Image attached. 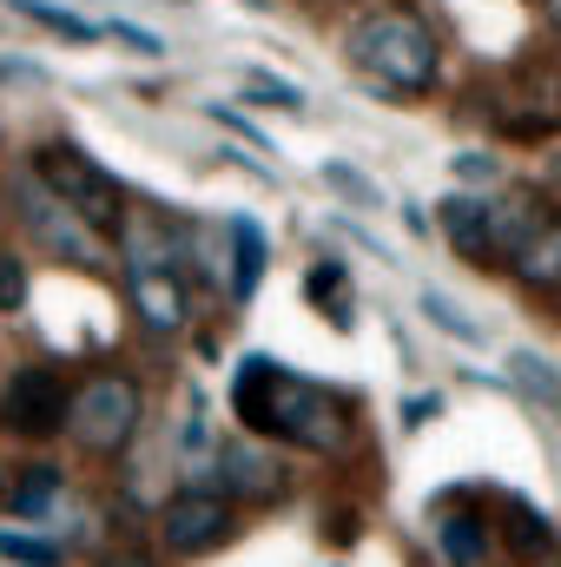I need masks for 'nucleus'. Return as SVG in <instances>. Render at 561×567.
I'll use <instances>...</instances> for the list:
<instances>
[{
  "label": "nucleus",
  "mask_w": 561,
  "mask_h": 567,
  "mask_svg": "<svg viewBox=\"0 0 561 567\" xmlns=\"http://www.w3.org/2000/svg\"><path fill=\"white\" fill-rule=\"evenodd\" d=\"M232 416H238V429H252V435H265L278 449L324 455V462L350 455V442H357V396L284 370L265 350L238 357V370H232Z\"/></svg>",
  "instance_id": "1"
},
{
  "label": "nucleus",
  "mask_w": 561,
  "mask_h": 567,
  "mask_svg": "<svg viewBox=\"0 0 561 567\" xmlns=\"http://www.w3.org/2000/svg\"><path fill=\"white\" fill-rule=\"evenodd\" d=\"M350 73L384 100H422L442 80V40L417 7H370L344 33Z\"/></svg>",
  "instance_id": "2"
},
{
  "label": "nucleus",
  "mask_w": 561,
  "mask_h": 567,
  "mask_svg": "<svg viewBox=\"0 0 561 567\" xmlns=\"http://www.w3.org/2000/svg\"><path fill=\"white\" fill-rule=\"evenodd\" d=\"M33 178H40L53 198H67V205H73L100 238H113V231H120V218L133 212V205H126V185H120L93 152H80L73 140H47V145H40V152H33Z\"/></svg>",
  "instance_id": "3"
},
{
  "label": "nucleus",
  "mask_w": 561,
  "mask_h": 567,
  "mask_svg": "<svg viewBox=\"0 0 561 567\" xmlns=\"http://www.w3.org/2000/svg\"><path fill=\"white\" fill-rule=\"evenodd\" d=\"M140 423H145L140 377H126V370H93V377L73 390L67 435H73L80 455H120V449H133Z\"/></svg>",
  "instance_id": "4"
},
{
  "label": "nucleus",
  "mask_w": 561,
  "mask_h": 567,
  "mask_svg": "<svg viewBox=\"0 0 561 567\" xmlns=\"http://www.w3.org/2000/svg\"><path fill=\"white\" fill-rule=\"evenodd\" d=\"M13 218L33 231V245H40L47 258H60V265H86V271H100V265H106L100 231H93L67 198H53V192L33 178V165L13 178Z\"/></svg>",
  "instance_id": "5"
},
{
  "label": "nucleus",
  "mask_w": 561,
  "mask_h": 567,
  "mask_svg": "<svg viewBox=\"0 0 561 567\" xmlns=\"http://www.w3.org/2000/svg\"><path fill=\"white\" fill-rule=\"evenodd\" d=\"M67 410H73V383L60 377V363L7 370V383H0V435H13V442L67 435Z\"/></svg>",
  "instance_id": "6"
},
{
  "label": "nucleus",
  "mask_w": 561,
  "mask_h": 567,
  "mask_svg": "<svg viewBox=\"0 0 561 567\" xmlns=\"http://www.w3.org/2000/svg\"><path fill=\"white\" fill-rule=\"evenodd\" d=\"M238 535V502L225 488H185L159 508V548L172 561H205Z\"/></svg>",
  "instance_id": "7"
},
{
  "label": "nucleus",
  "mask_w": 561,
  "mask_h": 567,
  "mask_svg": "<svg viewBox=\"0 0 561 567\" xmlns=\"http://www.w3.org/2000/svg\"><path fill=\"white\" fill-rule=\"evenodd\" d=\"M212 488H225L232 502H278L284 488V462H278V442H265V435H232V442H218V455H212Z\"/></svg>",
  "instance_id": "8"
},
{
  "label": "nucleus",
  "mask_w": 561,
  "mask_h": 567,
  "mask_svg": "<svg viewBox=\"0 0 561 567\" xmlns=\"http://www.w3.org/2000/svg\"><path fill=\"white\" fill-rule=\"evenodd\" d=\"M126 303H133L145 337H178L192 323L185 265H126Z\"/></svg>",
  "instance_id": "9"
},
{
  "label": "nucleus",
  "mask_w": 561,
  "mask_h": 567,
  "mask_svg": "<svg viewBox=\"0 0 561 567\" xmlns=\"http://www.w3.org/2000/svg\"><path fill=\"white\" fill-rule=\"evenodd\" d=\"M436 231H442V245H449L456 258H469V265H482V271L502 265V251H496V205H489V198L449 192V198L436 205Z\"/></svg>",
  "instance_id": "10"
},
{
  "label": "nucleus",
  "mask_w": 561,
  "mask_h": 567,
  "mask_svg": "<svg viewBox=\"0 0 561 567\" xmlns=\"http://www.w3.org/2000/svg\"><path fill=\"white\" fill-rule=\"evenodd\" d=\"M225 238H232L225 297H232V303H252L258 284H265V271H272V238H265V225H258L252 212H232V218H225Z\"/></svg>",
  "instance_id": "11"
},
{
  "label": "nucleus",
  "mask_w": 561,
  "mask_h": 567,
  "mask_svg": "<svg viewBox=\"0 0 561 567\" xmlns=\"http://www.w3.org/2000/svg\"><path fill=\"white\" fill-rule=\"evenodd\" d=\"M502 390L509 396H522L536 416H561V363L555 357H542V350H509V363H502Z\"/></svg>",
  "instance_id": "12"
},
{
  "label": "nucleus",
  "mask_w": 561,
  "mask_h": 567,
  "mask_svg": "<svg viewBox=\"0 0 561 567\" xmlns=\"http://www.w3.org/2000/svg\"><path fill=\"white\" fill-rule=\"evenodd\" d=\"M502 542L516 561H549L561 548V528L529 502V495H502Z\"/></svg>",
  "instance_id": "13"
},
{
  "label": "nucleus",
  "mask_w": 561,
  "mask_h": 567,
  "mask_svg": "<svg viewBox=\"0 0 561 567\" xmlns=\"http://www.w3.org/2000/svg\"><path fill=\"white\" fill-rule=\"evenodd\" d=\"M509 271H516V284H529V290H542V297H561V218H542V225L516 245Z\"/></svg>",
  "instance_id": "14"
},
{
  "label": "nucleus",
  "mask_w": 561,
  "mask_h": 567,
  "mask_svg": "<svg viewBox=\"0 0 561 567\" xmlns=\"http://www.w3.org/2000/svg\"><path fill=\"white\" fill-rule=\"evenodd\" d=\"M297 290H304V303L324 310L330 330H350V323H357V290H350V265H344V258H317Z\"/></svg>",
  "instance_id": "15"
},
{
  "label": "nucleus",
  "mask_w": 561,
  "mask_h": 567,
  "mask_svg": "<svg viewBox=\"0 0 561 567\" xmlns=\"http://www.w3.org/2000/svg\"><path fill=\"white\" fill-rule=\"evenodd\" d=\"M60 495H67L60 462H27V468H13V482H7V508H13L20 522H47V515L60 508Z\"/></svg>",
  "instance_id": "16"
},
{
  "label": "nucleus",
  "mask_w": 561,
  "mask_h": 567,
  "mask_svg": "<svg viewBox=\"0 0 561 567\" xmlns=\"http://www.w3.org/2000/svg\"><path fill=\"white\" fill-rule=\"evenodd\" d=\"M436 555H442V567H489V522L469 515V508L442 515L436 522Z\"/></svg>",
  "instance_id": "17"
},
{
  "label": "nucleus",
  "mask_w": 561,
  "mask_h": 567,
  "mask_svg": "<svg viewBox=\"0 0 561 567\" xmlns=\"http://www.w3.org/2000/svg\"><path fill=\"white\" fill-rule=\"evenodd\" d=\"M20 20H33V27H47V33H60V40H73V47H86V40H100L106 27H93L86 13H73V7H60V0H7Z\"/></svg>",
  "instance_id": "18"
},
{
  "label": "nucleus",
  "mask_w": 561,
  "mask_h": 567,
  "mask_svg": "<svg viewBox=\"0 0 561 567\" xmlns=\"http://www.w3.org/2000/svg\"><path fill=\"white\" fill-rule=\"evenodd\" d=\"M317 178H324V185H330L344 205H357V212H377V205H384V185H377L370 172L344 165V158H324V165H317Z\"/></svg>",
  "instance_id": "19"
},
{
  "label": "nucleus",
  "mask_w": 561,
  "mask_h": 567,
  "mask_svg": "<svg viewBox=\"0 0 561 567\" xmlns=\"http://www.w3.org/2000/svg\"><path fill=\"white\" fill-rule=\"evenodd\" d=\"M245 100H258V106H272V113H290V120H304V86H290V80H278V73H245Z\"/></svg>",
  "instance_id": "20"
},
{
  "label": "nucleus",
  "mask_w": 561,
  "mask_h": 567,
  "mask_svg": "<svg viewBox=\"0 0 561 567\" xmlns=\"http://www.w3.org/2000/svg\"><path fill=\"white\" fill-rule=\"evenodd\" d=\"M422 317H429V323H436L442 337H456V343H469V350H476V343H489V330H482L476 317H462V310H456V303H449L442 290H422Z\"/></svg>",
  "instance_id": "21"
},
{
  "label": "nucleus",
  "mask_w": 561,
  "mask_h": 567,
  "mask_svg": "<svg viewBox=\"0 0 561 567\" xmlns=\"http://www.w3.org/2000/svg\"><path fill=\"white\" fill-rule=\"evenodd\" d=\"M0 561H20V567H60L67 548L47 542V535H20V528H0Z\"/></svg>",
  "instance_id": "22"
},
{
  "label": "nucleus",
  "mask_w": 561,
  "mask_h": 567,
  "mask_svg": "<svg viewBox=\"0 0 561 567\" xmlns=\"http://www.w3.org/2000/svg\"><path fill=\"white\" fill-rule=\"evenodd\" d=\"M27 290H33V265L20 251H0V317L27 310Z\"/></svg>",
  "instance_id": "23"
},
{
  "label": "nucleus",
  "mask_w": 561,
  "mask_h": 567,
  "mask_svg": "<svg viewBox=\"0 0 561 567\" xmlns=\"http://www.w3.org/2000/svg\"><path fill=\"white\" fill-rule=\"evenodd\" d=\"M205 120H212L218 133H232L238 145H252L258 158H272V140H265V133H258V126H252V120H245L238 106H218V100H212V106H205Z\"/></svg>",
  "instance_id": "24"
},
{
  "label": "nucleus",
  "mask_w": 561,
  "mask_h": 567,
  "mask_svg": "<svg viewBox=\"0 0 561 567\" xmlns=\"http://www.w3.org/2000/svg\"><path fill=\"white\" fill-rule=\"evenodd\" d=\"M106 33H113L120 47H133L140 60H165V40H159V33H145V27H133V20H113Z\"/></svg>",
  "instance_id": "25"
},
{
  "label": "nucleus",
  "mask_w": 561,
  "mask_h": 567,
  "mask_svg": "<svg viewBox=\"0 0 561 567\" xmlns=\"http://www.w3.org/2000/svg\"><path fill=\"white\" fill-rule=\"evenodd\" d=\"M449 172H456V178H469V185H489V178H502V165H496L489 152H456V158H449Z\"/></svg>",
  "instance_id": "26"
},
{
  "label": "nucleus",
  "mask_w": 561,
  "mask_h": 567,
  "mask_svg": "<svg viewBox=\"0 0 561 567\" xmlns=\"http://www.w3.org/2000/svg\"><path fill=\"white\" fill-rule=\"evenodd\" d=\"M330 225H337V231H344V238H350V245H364V251H370V258H390V245H384V238H370V231H364V225H350V218H330Z\"/></svg>",
  "instance_id": "27"
},
{
  "label": "nucleus",
  "mask_w": 561,
  "mask_h": 567,
  "mask_svg": "<svg viewBox=\"0 0 561 567\" xmlns=\"http://www.w3.org/2000/svg\"><path fill=\"white\" fill-rule=\"evenodd\" d=\"M436 410H442V396H429V390H422V396H410V403H404V429H422Z\"/></svg>",
  "instance_id": "28"
},
{
  "label": "nucleus",
  "mask_w": 561,
  "mask_h": 567,
  "mask_svg": "<svg viewBox=\"0 0 561 567\" xmlns=\"http://www.w3.org/2000/svg\"><path fill=\"white\" fill-rule=\"evenodd\" d=\"M93 567H152L140 555V548H113V555H106V561H93Z\"/></svg>",
  "instance_id": "29"
},
{
  "label": "nucleus",
  "mask_w": 561,
  "mask_h": 567,
  "mask_svg": "<svg viewBox=\"0 0 561 567\" xmlns=\"http://www.w3.org/2000/svg\"><path fill=\"white\" fill-rule=\"evenodd\" d=\"M549 185H555V192H561V145H555V152H549Z\"/></svg>",
  "instance_id": "30"
},
{
  "label": "nucleus",
  "mask_w": 561,
  "mask_h": 567,
  "mask_svg": "<svg viewBox=\"0 0 561 567\" xmlns=\"http://www.w3.org/2000/svg\"><path fill=\"white\" fill-rule=\"evenodd\" d=\"M549 13H555V33H561V0H549Z\"/></svg>",
  "instance_id": "31"
},
{
  "label": "nucleus",
  "mask_w": 561,
  "mask_h": 567,
  "mask_svg": "<svg viewBox=\"0 0 561 567\" xmlns=\"http://www.w3.org/2000/svg\"><path fill=\"white\" fill-rule=\"evenodd\" d=\"M245 7H252V13H265V7H272V0H245Z\"/></svg>",
  "instance_id": "32"
},
{
  "label": "nucleus",
  "mask_w": 561,
  "mask_h": 567,
  "mask_svg": "<svg viewBox=\"0 0 561 567\" xmlns=\"http://www.w3.org/2000/svg\"><path fill=\"white\" fill-rule=\"evenodd\" d=\"M536 567H561V561H555V555H549V561H536Z\"/></svg>",
  "instance_id": "33"
},
{
  "label": "nucleus",
  "mask_w": 561,
  "mask_h": 567,
  "mask_svg": "<svg viewBox=\"0 0 561 567\" xmlns=\"http://www.w3.org/2000/svg\"><path fill=\"white\" fill-rule=\"evenodd\" d=\"M172 7H192V0H172Z\"/></svg>",
  "instance_id": "34"
},
{
  "label": "nucleus",
  "mask_w": 561,
  "mask_h": 567,
  "mask_svg": "<svg viewBox=\"0 0 561 567\" xmlns=\"http://www.w3.org/2000/svg\"><path fill=\"white\" fill-rule=\"evenodd\" d=\"M0 502H7V482H0Z\"/></svg>",
  "instance_id": "35"
},
{
  "label": "nucleus",
  "mask_w": 561,
  "mask_h": 567,
  "mask_svg": "<svg viewBox=\"0 0 561 567\" xmlns=\"http://www.w3.org/2000/svg\"><path fill=\"white\" fill-rule=\"evenodd\" d=\"M7 567H20V561H7Z\"/></svg>",
  "instance_id": "36"
},
{
  "label": "nucleus",
  "mask_w": 561,
  "mask_h": 567,
  "mask_svg": "<svg viewBox=\"0 0 561 567\" xmlns=\"http://www.w3.org/2000/svg\"><path fill=\"white\" fill-rule=\"evenodd\" d=\"M555 106H561V93H555Z\"/></svg>",
  "instance_id": "37"
}]
</instances>
